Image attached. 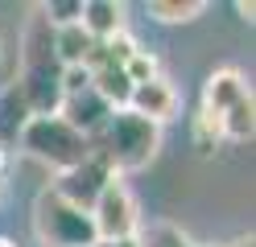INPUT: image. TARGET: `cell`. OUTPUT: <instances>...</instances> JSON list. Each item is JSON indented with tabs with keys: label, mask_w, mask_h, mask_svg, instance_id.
<instances>
[{
	"label": "cell",
	"mask_w": 256,
	"mask_h": 247,
	"mask_svg": "<svg viewBox=\"0 0 256 247\" xmlns=\"http://www.w3.org/2000/svg\"><path fill=\"white\" fill-rule=\"evenodd\" d=\"M132 243L136 247H194L174 223H145V227H136Z\"/></svg>",
	"instance_id": "obj_13"
},
{
	"label": "cell",
	"mask_w": 256,
	"mask_h": 247,
	"mask_svg": "<svg viewBox=\"0 0 256 247\" xmlns=\"http://www.w3.org/2000/svg\"><path fill=\"white\" fill-rule=\"evenodd\" d=\"M0 247H17V243H12V239H0Z\"/></svg>",
	"instance_id": "obj_21"
},
{
	"label": "cell",
	"mask_w": 256,
	"mask_h": 247,
	"mask_svg": "<svg viewBox=\"0 0 256 247\" xmlns=\"http://www.w3.org/2000/svg\"><path fill=\"white\" fill-rule=\"evenodd\" d=\"M91 223H95V235L100 243H120V239H132L136 235V202L128 194L124 181H112V186L100 194V202L91 206Z\"/></svg>",
	"instance_id": "obj_6"
},
{
	"label": "cell",
	"mask_w": 256,
	"mask_h": 247,
	"mask_svg": "<svg viewBox=\"0 0 256 247\" xmlns=\"http://www.w3.org/2000/svg\"><path fill=\"white\" fill-rule=\"evenodd\" d=\"M104 144L100 153L108 157V165L116 173H132V169H145V165L157 157V144H162V128H157L153 120H145V115L136 111H112V120L104 124Z\"/></svg>",
	"instance_id": "obj_2"
},
{
	"label": "cell",
	"mask_w": 256,
	"mask_h": 247,
	"mask_svg": "<svg viewBox=\"0 0 256 247\" xmlns=\"http://www.w3.org/2000/svg\"><path fill=\"white\" fill-rule=\"evenodd\" d=\"M25 70L17 78V91L25 99L29 115H58L62 107V66L54 58V29L46 25V16L34 8L25 29Z\"/></svg>",
	"instance_id": "obj_1"
},
{
	"label": "cell",
	"mask_w": 256,
	"mask_h": 247,
	"mask_svg": "<svg viewBox=\"0 0 256 247\" xmlns=\"http://www.w3.org/2000/svg\"><path fill=\"white\" fill-rule=\"evenodd\" d=\"M34 231L46 247H100L91 214L70 206L54 186L42 190L34 202Z\"/></svg>",
	"instance_id": "obj_3"
},
{
	"label": "cell",
	"mask_w": 256,
	"mask_h": 247,
	"mask_svg": "<svg viewBox=\"0 0 256 247\" xmlns=\"http://www.w3.org/2000/svg\"><path fill=\"white\" fill-rule=\"evenodd\" d=\"M244 95H252V87L244 82V74L232 70V66H223V70H215L211 78H206L202 87V115H211V120H223V111H228L232 103H240Z\"/></svg>",
	"instance_id": "obj_9"
},
{
	"label": "cell",
	"mask_w": 256,
	"mask_h": 247,
	"mask_svg": "<svg viewBox=\"0 0 256 247\" xmlns=\"http://www.w3.org/2000/svg\"><path fill=\"white\" fill-rule=\"evenodd\" d=\"M232 247H252V235H240V239H236Z\"/></svg>",
	"instance_id": "obj_19"
},
{
	"label": "cell",
	"mask_w": 256,
	"mask_h": 247,
	"mask_svg": "<svg viewBox=\"0 0 256 247\" xmlns=\"http://www.w3.org/2000/svg\"><path fill=\"white\" fill-rule=\"evenodd\" d=\"M236 12L244 16V21H252V16H256V4H252V0H240V4H236Z\"/></svg>",
	"instance_id": "obj_18"
},
{
	"label": "cell",
	"mask_w": 256,
	"mask_h": 247,
	"mask_svg": "<svg viewBox=\"0 0 256 247\" xmlns=\"http://www.w3.org/2000/svg\"><path fill=\"white\" fill-rule=\"evenodd\" d=\"M223 136L228 140H252V128H256V115H252V95H244L240 103H232L228 111H223Z\"/></svg>",
	"instance_id": "obj_12"
},
{
	"label": "cell",
	"mask_w": 256,
	"mask_h": 247,
	"mask_svg": "<svg viewBox=\"0 0 256 247\" xmlns=\"http://www.w3.org/2000/svg\"><path fill=\"white\" fill-rule=\"evenodd\" d=\"M202 8H206L202 0H149V16H153V21H166V25L194 21Z\"/></svg>",
	"instance_id": "obj_15"
},
{
	"label": "cell",
	"mask_w": 256,
	"mask_h": 247,
	"mask_svg": "<svg viewBox=\"0 0 256 247\" xmlns=\"http://www.w3.org/2000/svg\"><path fill=\"white\" fill-rule=\"evenodd\" d=\"M112 181H120V173L108 165V157L100 153V148H91V157H87V161H78L74 169L58 173L54 190L66 198L70 206H78V210H87V214H91V206L100 202V194L112 186Z\"/></svg>",
	"instance_id": "obj_5"
},
{
	"label": "cell",
	"mask_w": 256,
	"mask_h": 247,
	"mask_svg": "<svg viewBox=\"0 0 256 247\" xmlns=\"http://www.w3.org/2000/svg\"><path fill=\"white\" fill-rule=\"evenodd\" d=\"M78 25H83L95 41H108V37H116V33H124V4H116V0H83Z\"/></svg>",
	"instance_id": "obj_10"
},
{
	"label": "cell",
	"mask_w": 256,
	"mask_h": 247,
	"mask_svg": "<svg viewBox=\"0 0 256 247\" xmlns=\"http://www.w3.org/2000/svg\"><path fill=\"white\" fill-rule=\"evenodd\" d=\"M174 107H178V91H174L162 74L149 78V82H140V87H132V95H128V111L153 120L157 128H162L166 120H174Z\"/></svg>",
	"instance_id": "obj_8"
},
{
	"label": "cell",
	"mask_w": 256,
	"mask_h": 247,
	"mask_svg": "<svg viewBox=\"0 0 256 247\" xmlns=\"http://www.w3.org/2000/svg\"><path fill=\"white\" fill-rule=\"evenodd\" d=\"M87 87H91V70L87 66H62V99L87 91Z\"/></svg>",
	"instance_id": "obj_17"
},
{
	"label": "cell",
	"mask_w": 256,
	"mask_h": 247,
	"mask_svg": "<svg viewBox=\"0 0 256 247\" xmlns=\"http://www.w3.org/2000/svg\"><path fill=\"white\" fill-rule=\"evenodd\" d=\"M100 247H136L132 239H120V243H100Z\"/></svg>",
	"instance_id": "obj_20"
},
{
	"label": "cell",
	"mask_w": 256,
	"mask_h": 247,
	"mask_svg": "<svg viewBox=\"0 0 256 247\" xmlns=\"http://www.w3.org/2000/svg\"><path fill=\"white\" fill-rule=\"evenodd\" d=\"M124 74H128V82H132V87H140V82L157 78L162 70H157V58L149 54V49H136V54H132V58L124 62Z\"/></svg>",
	"instance_id": "obj_16"
},
{
	"label": "cell",
	"mask_w": 256,
	"mask_h": 247,
	"mask_svg": "<svg viewBox=\"0 0 256 247\" xmlns=\"http://www.w3.org/2000/svg\"><path fill=\"white\" fill-rule=\"evenodd\" d=\"M21 148L29 157L46 161L58 173H66V169H74L78 161L91 157V140L78 136L70 124L58 120V115H29V124L21 128Z\"/></svg>",
	"instance_id": "obj_4"
},
{
	"label": "cell",
	"mask_w": 256,
	"mask_h": 247,
	"mask_svg": "<svg viewBox=\"0 0 256 247\" xmlns=\"http://www.w3.org/2000/svg\"><path fill=\"white\" fill-rule=\"evenodd\" d=\"M58 120H62V124H70L78 136H87V140H91V136H100L104 124L112 120V107H108L104 99L87 87V91H78V95H66V99H62Z\"/></svg>",
	"instance_id": "obj_7"
},
{
	"label": "cell",
	"mask_w": 256,
	"mask_h": 247,
	"mask_svg": "<svg viewBox=\"0 0 256 247\" xmlns=\"http://www.w3.org/2000/svg\"><path fill=\"white\" fill-rule=\"evenodd\" d=\"M91 49H95V37L83 25L54 29V58H58V66H87Z\"/></svg>",
	"instance_id": "obj_11"
},
{
	"label": "cell",
	"mask_w": 256,
	"mask_h": 247,
	"mask_svg": "<svg viewBox=\"0 0 256 247\" xmlns=\"http://www.w3.org/2000/svg\"><path fill=\"white\" fill-rule=\"evenodd\" d=\"M29 124V107H25V99L17 87H8L4 99H0V132H4V140L12 136H21V128Z\"/></svg>",
	"instance_id": "obj_14"
}]
</instances>
